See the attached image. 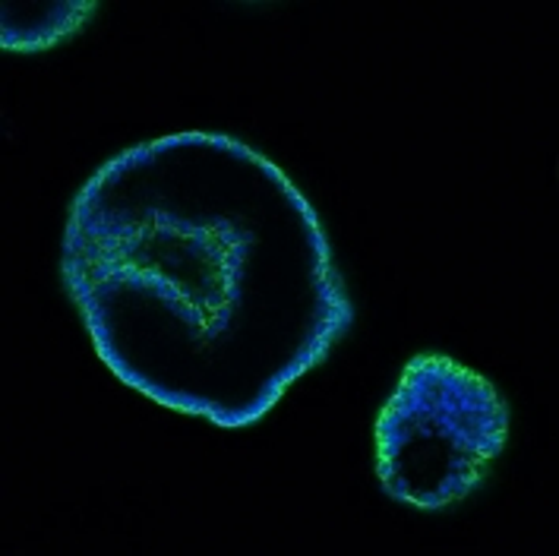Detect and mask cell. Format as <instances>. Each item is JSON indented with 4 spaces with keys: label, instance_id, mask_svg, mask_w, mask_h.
Instances as JSON below:
<instances>
[{
    "label": "cell",
    "instance_id": "obj_1",
    "mask_svg": "<svg viewBox=\"0 0 559 556\" xmlns=\"http://www.w3.org/2000/svg\"><path fill=\"white\" fill-rule=\"evenodd\" d=\"M509 411L493 386L462 364L420 354L377 424V471L402 502L442 509L468 497L500 456Z\"/></svg>",
    "mask_w": 559,
    "mask_h": 556
}]
</instances>
